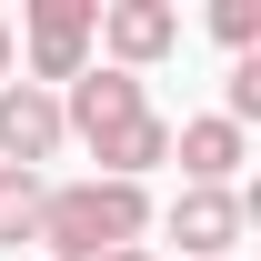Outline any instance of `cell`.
<instances>
[{"instance_id": "cell-12", "label": "cell", "mask_w": 261, "mask_h": 261, "mask_svg": "<svg viewBox=\"0 0 261 261\" xmlns=\"http://www.w3.org/2000/svg\"><path fill=\"white\" fill-rule=\"evenodd\" d=\"M100 261H151V251H141V241H130V251H100Z\"/></svg>"}, {"instance_id": "cell-9", "label": "cell", "mask_w": 261, "mask_h": 261, "mask_svg": "<svg viewBox=\"0 0 261 261\" xmlns=\"http://www.w3.org/2000/svg\"><path fill=\"white\" fill-rule=\"evenodd\" d=\"M40 191H50L40 171H0V251H20V241H31V221H40Z\"/></svg>"}, {"instance_id": "cell-7", "label": "cell", "mask_w": 261, "mask_h": 261, "mask_svg": "<svg viewBox=\"0 0 261 261\" xmlns=\"http://www.w3.org/2000/svg\"><path fill=\"white\" fill-rule=\"evenodd\" d=\"M171 151H181V191H231V171L251 161V141H241L221 111H211V121H181Z\"/></svg>"}, {"instance_id": "cell-11", "label": "cell", "mask_w": 261, "mask_h": 261, "mask_svg": "<svg viewBox=\"0 0 261 261\" xmlns=\"http://www.w3.org/2000/svg\"><path fill=\"white\" fill-rule=\"evenodd\" d=\"M0 81H10V20H0Z\"/></svg>"}, {"instance_id": "cell-10", "label": "cell", "mask_w": 261, "mask_h": 261, "mask_svg": "<svg viewBox=\"0 0 261 261\" xmlns=\"http://www.w3.org/2000/svg\"><path fill=\"white\" fill-rule=\"evenodd\" d=\"M211 31H221L231 50L251 61V50H261V0H211Z\"/></svg>"}, {"instance_id": "cell-2", "label": "cell", "mask_w": 261, "mask_h": 261, "mask_svg": "<svg viewBox=\"0 0 261 261\" xmlns=\"http://www.w3.org/2000/svg\"><path fill=\"white\" fill-rule=\"evenodd\" d=\"M91 31H100L91 0H31V20L10 40V50H31V91H70L91 70Z\"/></svg>"}, {"instance_id": "cell-4", "label": "cell", "mask_w": 261, "mask_h": 261, "mask_svg": "<svg viewBox=\"0 0 261 261\" xmlns=\"http://www.w3.org/2000/svg\"><path fill=\"white\" fill-rule=\"evenodd\" d=\"M91 40L111 50V70H130V81H141L161 50H181V10H171V0H111Z\"/></svg>"}, {"instance_id": "cell-8", "label": "cell", "mask_w": 261, "mask_h": 261, "mask_svg": "<svg viewBox=\"0 0 261 261\" xmlns=\"http://www.w3.org/2000/svg\"><path fill=\"white\" fill-rule=\"evenodd\" d=\"M91 181H141V171H161L171 161V121H161V111H141V121H130V130H111V141H91Z\"/></svg>"}, {"instance_id": "cell-6", "label": "cell", "mask_w": 261, "mask_h": 261, "mask_svg": "<svg viewBox=\"0 0 261 261\" xmlns=\"http://www.w3.org/2000/svg\"><path fill=\"white\" fill-rule=\"evenodd\" d=\"M241 221H251L241 191H181V201H171V241H181V261H231Z\"/></svg>"}, {"instance_id": "cell-3", "label": "cell", "mask_w": 261, "mask_h": 261, "mask_svg": "<svg viewBox=\"0 0 261 261\" xmlns=\"http://www.w3.org/2000/svg\"><path fill=\"white\" fill-rule=\"evenodd\" d=\"M70 141L61 91H31V81H0V171H40Z\"/></svg>"}, {"instance_id": "cell-5", "label": "cell", "mask_w": 261, "mask_h": 261, "mask_svg": "<svg viewBox=\"0 0 261 261\" xmlns=\"http://www.w3.org/2000/svg\"><path fill=\"white\" fill-rule=\"evenodd\" d=\"M141 111H151V100H141V81H130V70H111V61L81 70V81L61 91V121L81 130V141H111V130H130Z\"/></svg>"}, {"instance_id": "cell-1", "label": "cell", "mask_w": 261, "mask_h": 261, "mask_svg": "<svg viewBox=\"0 0 261 261\" xmlns=\"http://www.w3.org/2000/svg\"><path fill=\"white\" fill-rule=\"evenodd\" d=\"M151 231V191L141 181H50L40 191V261H100V251H130Z\"/></svg>"}]
</instances>
